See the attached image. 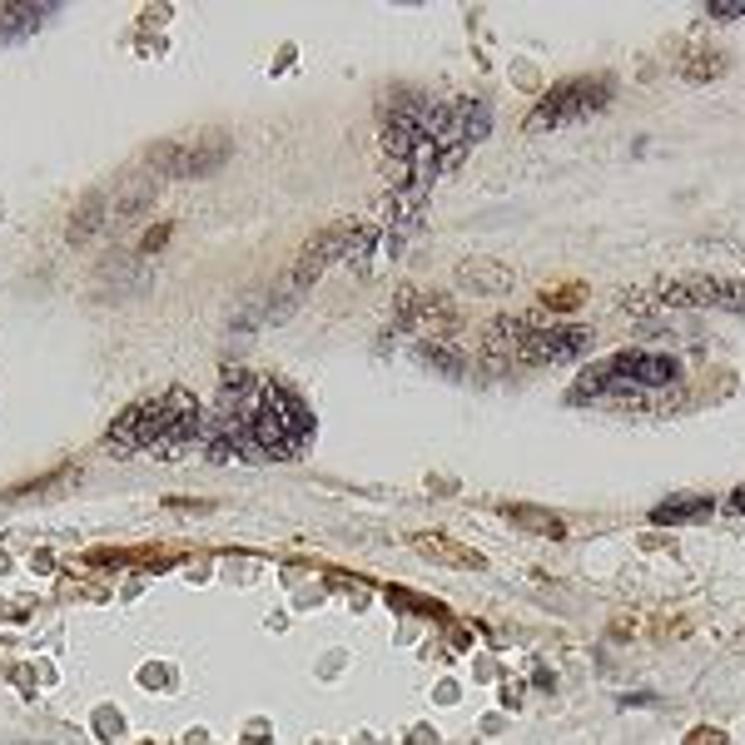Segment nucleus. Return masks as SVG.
Wrapping results in <instances>:
<instances>
[{
  "instance_id": "obj_10",
  "label": "nucleus",
  "mask_w": 745,
  "mask_h": 745,
  "mask_svg": "<svg viewBox=\"0 0 745 745\" xmlns=\"http://www.w3.org/2000/svg\"><path fill=\"white\" fill-rule=\"evenodd\" d=\"M502 517L517 522L522 532H537V537H567V527H562L557 512H542V507H527V502H507Z\"/></svg>"
},
{
  "instance_id": "obj_11",
  "label": "nucleus",
  "mask_w": 745,
  "mask_h": 745,
  "mask_svg": "<svg viewBox=\"0 0 745 745\" xmlns=\"http://www.w3.org/2000/svg\"><path fill=\"white\" fill-rule=\"evenodd\" d=\"M681 75L691 80V85H706V80H716V75H726V55L721 50H691L686 60H681Z\"/></svg>"
},
{
  "instance_id": "obj_15",
  "label": "nucleus",
  "mask_w": 745,
  "mask_h": 745,
  "mask_svg": "<svg viewBox=\"0 0 745 745\" xmlns=\"http://www.w3.org/2000/svg\"><path fill=\"white\" fill-rule=\"evenodd\" d=\"M686 745H731V736L716 731V726H696V731L686 736Z\"/></svg>"
},
{
  "instance_id": "obj_18",
  "label": "nucleus",
  "mask_w": 745,
  "mask_h": 745,
  "mask_svg": "<svg viewBox=\"0 0 745 745\" xmlns=\"http://www.w3.org/2000/svg\"><path fill=\"white\" fill-rule=\"evenodd\" d=\"M731 502H736V512H745V487L736 492V497H731Z\"/></svg>"
},
{
  "instance_id": "obj_13",
  "label": "nucleus",
  "mask_w": 745,
  "mask_h": 745,
  "mask_svg": "<svg viewBox=\"0 0 745 745\" xmlns=\"http://www.w3.org/2000/svg\"><path fill=\"white\" fill-rule=\"evenodd\" d=\"M587 284H552V289H542V308L547 313H572V308H582L587 303Z\"/></svg>"
},
{
  "instance_id": "obj_4",
  "label": "nucleus",
  "mask_w": 745,
  "mask_h": 745,
  "mask_svg": "<svg viewBox=\"0 0 745 745\" xmlns=\"http://www.w3.org/2000/svg\"><path fill=\"white\" fill-rule=\"evenodd\" d=\"M606 100H611V80H606V75L562 80V85H552V90L537 100V110L527 115V130H532V135H547V130L577 125V120H587L596 110H606Z\"/></svg>"
},
{
  "instance_id": "obj_1",
  "label": "nucleus",
  "mask_w": 745,
  "mask_h": 745,
  "mask_svg": "<svg viewBox=\"0 0 745 745\" xmlns=\"http://www.w3.org/2000/svg\"><path fill=\"white\" fill-rule=\"evenodd\" d=\"M592 348V328L577 323H547L542 313H517V318H492L482 328V363L487 368H512V363H572Z\"/></svg>"
},
{
  "instance_id": "obj_2",
  "label": "nucleus",
  "mask_w": 745,
  "mask_h": 745,
  "mask_svg": "<svg viewBox=\"0 0 745 745\" xmlns=\"http://www.w3.org/2000/svg\"><path fill=\"white\" fill-rule=\"evenodd\" d=\"M308 428H313L308 408L279 383H259L254 398L244 403V443L264 447L274 457H294L298 443L308 438Z\"/></svg>"
},
{
  "instance_id": "obj_3",
  "label": "nucleus",
  "mask_w": 745,
  "mask_h": 745,
  "mask_svg": "<svg viewBox=\"0 0 745 745\" xmlns=\"http://www.w3.org/2000/svg\"><path fill=\"white\" fill-rule=\"evenodd\" d=\"M373 239H378V234H373V224H358V219H338V224H328L323 234H313V239L298 249L294 264L284 269V279H279L284 303L294 308L298 294H303L308 284H318L328 264H338V259H353V254L373 249Z\"/></svg>"
},
{
  "instance_id": "obj_6",
  "label": "nucleus",
  "mask_w": 745,
  "mask_h": 745,
  "mask_svg": "<svg viewBox=\"0 0 745 745\" xmlns=\"http://www.w3.org/2000/svg\"><path fill=\"white\" fill-rule=\"evenodd\" d=\"M398 323L423 333V338H447L457 328V303L447 294H433V289H413L398 303Z\"/></svg>"
},
{
  "instance_id": "obj_5",
  "label": "nucleus",
  "mask_w": 745,
  "mask_h": 745,
  "mask_svg": "<svg viewBox=\"0 0 745 745\" xmlns=\"http://www.w3.org/2000/svg\"><path fill=\"white\" fill-rule=\"evenodd\" d=\"M656 303L666 308H745V279H711V274H696V279H671L656 289Z\"/></svg>"
},
{
  "instance_id": "obj_16",
  "label": "nucleus",
  "mask_w": 745,
  "mask_h": 745,
  "mask_svg": "<svg viewBox=\"0 0 745 745\" xmlns=\"http://www.w3.org/2000/svg\"><path fill=\"white\" fill-rule=\"evenodd\" d=\"M706 10L716 20H736V15H745V0H706Z\"/></svg>"
},
{
  "instance_id": "obj_12",
  "label": "nucleus",
  "mask_w": 745,
  "mask_h": 745,
  "mask_svg": "<svg viewBox=\"0 0 745 745\" xmlns=\"http://www.w3.org/2000/svg\"><path fill=\"white\" fill-rule=\"evenodd\" d=\"M706 512H711V497H701V492H696V497H676V502H661V507H656L651 517H656L661 527H676V522H691V517H706Z\"/></svg>"
},
{
  "instance_id": "obj_8",
  "label": "nucleus",
  "mask_w": 745,
  "mask_h": 745,
  "mask_svg": "<svg viewBox=\"0 0 745 745\" xmlns=\"http://www.w3.org/2000/svg\"><path fill=\"white\" fill-rule=\"evenodd\" d=\"M517 279H512V269L507 264H497V259H462L457 264V289H467V294H507Z\"/></svg>"
},
{
  "instance_id": "obj_14",
  "label": "nucleus",
  "mask_w": 745,
  "mask_h": 745,
  "mask_svg": "<svg viewBox=\"0 0 745 745\" xmlns=\"http://www.w3.org/2000/svg\"><path fill=\"white\" fill-rule=\"evenodd\" d=\"M100 219H105V194H90V199L80 204V214L70 219V239H75V244H85V239L95 234V224H100Z\"/></svg>"
},
{
  "instance_id": "obj_7",
  "label": "nucleus",
  "mask_w": 745,
  "mask_h": 745,
  "mask_svg": "<svg viewBox=\"0 0 745 745\" xmlns=\"http://www.w3.org/2000/svg\"><path fill=\"white\" fill-rule=\"evenodd\" d=\"M154 154L169 159V174H209L229 154V140L224 135H199L194 145H159Z\"/></svg>"
},
{
  "instance_id": "obj_17",
  "label": "nucleus",
  "mask_w": 745,
  "mask_h": 745,
  "mask_svg": "<svg viewBox=\"0 0 745 745\" xmlns=\"http://www.w3.org/2000/svg\"><path fill=\"white\" fill-rule=\"evenodd\" d=\"M164 239H169V224H159L154 234H145V249H154V244H164Z\"/></svg>"
},
{
  "instance_id": "obj_9",
  "label": "nucleus",
  "mask_w": 745,
  "mask_h": 745,
  "mask_svg": "<svg viewBox=\"0 0 745 745\" xmlns=\"http://www.w3.org/2000/svg\"><path fill=\"white\" fill-rule=\"evenodd\" d=\"M413 547H418L428 562H438V567H467V572H482V567H487L482 552H472L467 542H452V537H443V532H418Z\"/></svg>"
}]
</instances>
